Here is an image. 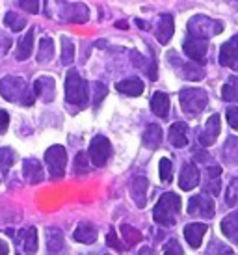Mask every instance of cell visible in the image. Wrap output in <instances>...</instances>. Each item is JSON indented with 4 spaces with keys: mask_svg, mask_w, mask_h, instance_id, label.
Masks as SVG:
<instances>
[{
    "mask_svg": "<svg viewBox=\"0 0 238 255\" xmlns=\"http://www.w3.org/2000/svg\"><path fill=\"white\" fill-rule=\"evenodd\" d=\"M4 24H6L7 28L13 30V32H21V30L26 26V21L22 19L21 15L15 13V11H9V13H6V17H4Z\"/></svg>",
    "mask_w": 238,
    "mask_h": 255,
    "instance_id": "obj_33",
    "label": "cell"
},
{
    "mask_svg": "<svg viewBox=\"0 0 238 255\" xmlns=\"http://www.w3.org/2000/svg\"><path fill=\"white\" fill-rule=\"evenodd\" d=\"M90 158L97 168H103L112 155V143L106 136H95L90 143Z\"/></svg>",
    "mask_w": 238,
    "mask_h": 255,
    "instance_id": "obj_8",
    "label": "cell"
},
{
    "mask_svg": "<svg viewBox=\"0 0 238 255\" xmlns=\"http://www.w3.org/2000/svg\"><path fill=\"white\" fill-rule=\"evenodd\" d=\"M88 171V156H86V153H78L77 158H75V173L77 175H80V173H86Z\"/></svg>",
    "mask_w": 238,
    "mask_h": 255,
    "instance_id": "obj_39",
    "label": "cell"
},
{
    "mask_svg": "<svg viewBox=\"0 0 238 255\" xmlns=\"http://www.w3.org/2000/svg\"><path fill=\"white\" fill-rule=\"evenodd\" d=\"M181 198L173 194V192H166L160 199H158V203L154 205V211H153V218L156 224H160V226H173L179 218V213H181Z\"/></svg>",
    "mask_w": 238,
    "mask_h": 255,
    "instance_id": "obj_2",
    "label": "cell"
},
{
    "mask_svg": "<svg viewBox=\"0 0 238 255\" xmlns=\"http://www.w3.org/2000/svg\"><path fill=\"white\" fill-rule=\"evenodd\" d=\"M205 233H207V226L205 224H188L184 227V237L192 248H199L201 241H203Z\"/></svg>",
    "mask_w": 238,
    "mask_h": 255,
    "instance_id": "obj_20",
    "label": "cell"
},
{
    "mask_svg": "<svg viewBox=\"0 0 238 255\" xmlns=\"http://www.w3.org/2000/svg\"><path fill=\"white\" fill-rule=\"evenodd\" d=\"M22 175L32 184L43 181V166L37 158H24L22 160Z\"/></svg>",
    "mask_w": 238,
    "mask_h": 255,
    "instance_id": "obj_15",
    "label": "cell"
},
{
    "mask_svg": "<svg viewBox=\"0 0 238 255\" xmlns=\"http://www.w3.org/2000/svg\"><path fill=\"white\" fill-rule=\"evenodd\" d=\"M93 90H95V107H97L101 101L106 97V93H108V90H106L105 84H101V82H97V84L93 86Z\"/></svg>",
    "mask_w": 238,
    "mask_h": 255,
    "instance_id": "obj_44",
    "label": "cell"
},
{
    "mask_svg": "<svg viewBox=\"0 0 238 255\" xmlns=\"http://www.w3.org/2000/svg\"><path fill=\"white\" fill-rule=\"evenodd\" d=\"M45 162L49 166L50 177L62 179L65 175V166H67V151L63 145H52L45 153Z\"/></svg>",
    "mask_w": 238,
    "mask_h": 255,
    "instance_id": "obj_7",
    "label": "cell"
},
{
    "mask_svg": "<svg viewBox=\"0 0 238 255\" xmlns=\"http://www.w3.org/2000/svg\"><path fill=\"white\" fill-rule=\"evenodd\" d=\"M21 244L28 255H34L37 252V229L35 227H28L21 231Z\"/></svg>",
    "mask_w": 238,
    "mask_h": 255,
    "instance_id": "obj_27",
    "label": "cell"
},
{
    "mask_svg": "<svg viewBox=\"0 0 238 255\" xmlns=\"http://www.w3.org/2000/svg\"><path fill=\"white\" fill-rule=\"evenodd\" d=\"M136 22H138V26H140V28H143V30H149V24H147V22L140 21V19H138V21H136Z\"/></svg>",
    "mask_w": 238,
    "mask_h": 255,
    "instance_id": "obj_51",
    "label": "cell"
},
{
    "mask_svg": "<svg viewBox=\"0 0 238 255\" xmlns=\"http://www.w3.org/2000/svg\"><path fill=\"white\" fill-rule=\"evenodd\" d=\"M13 164H15L13 149L0 147V168H2V171H4V173H7V171H9V168H11Z\"/></svg>",
    "mask_w": 238,
    "mask_h": 255,
    "instance_id": "obj_35",
    "label": "cell"
},
{
    "mask_svg": "<svg viewBox=\"0 0 238 255\" xmlns=\"http://www.w3.org/2000/svg\"><path fill=\"white\" fill-rule=\"evenodd\" d=\"M225 201H227V205L229 207L238 205V175L233 179L231 184H229V190H227V198H225Z\"/></svg>",
    "mask_w": 238,
    "mask_h": 255,
    "instance_id": "obj_38",
    "label": "cell"
},
{
    "mask_svg": "<svg viewBox=\"0 0 238 255\" xmlns=\"http://www.w3.org/2000/svg\"><path fill=\"white\" fill-rule=\"evenodd\" d=\"M141 142L147 149H156L162 143V127L156 123H151L141 136Z\"/></svg>",
    "mask_w": 238,
    "mask_h": 255,
    "instance_id": "obj_25",
    "label": "cell"
},
{
    "mask_svg": "<svg viewBox=\"0 0 238 255\" xmlns=\"http://www.w3.org/2000/svg\"><path fill=\"white\" fill-rule=\"evenodd\" d=\"M222 97L229 103H238V77H231L222 88Z\"/></svg>",
    "mask_w": 238,
    "mask_h": 255,
    "instance_id": "obj_31",
    "label": "cell"
},
{
    "mask_svg": "<svg viewBox=\"0 0 238 255\" xmlns=\"http://www.w3.org/2000/svg\"><path fill=\"white\" fill-rule=\"evenodd\" d=\"M207 255H237L229 246H225L224 242L220 241H212L210 246L207 248Z\"/></svg>",
    "mask_w": 238,
    "mask_h": 255,
    "instance_id": "obj_37",
    "label": "cell"
},
{
    "mask_svg": "<svg viewBox=\"0 0 238 255\" xmlns=\"http://www.w3.org/2000/svg\"><path fill=\"white\" fill-rule=\"evenodd\" d=\"M184 52L186 56L192 58L194 62H199V64H205L207 60V50H209V41L207 39H199V37L188 36L184 39Z\"/></svg>",
    "mask_w": 238,
    "mask_h": 255,
    "instance_id": "obj_9",
    "label": "cell"
},
{
    "mask_svg": "<svg viewBox=\"0 0 238 255\" xmlns=\"http://www.w3.org/2000/svg\"><path fill=\"white\" fill-rule=\"evenodd\" d=\"M63 242H65V239H63V233L60 229H56V227L47 229V246L50 252H60L63 248Z\"/></svg>",
    "mask_w": 238,
    "mask_h": 255,
    "instance_id": "obj_29",
    "label": "cell"
},
{
    "mask_svg": "<svg viewBox=\"0 0 238 255\" xmlns=\"http://www.w3.org/2000/svg\"><path fill=\"white\" fill-rule=\"evenodd\" d=\"M88 97H90L88 82L75 69H71L65 77V101L75 107H86Z\"/></svg>",
    "mask_w": 238,
    "mask_h": 255,
    "instance_id": "obj_3",
    "label": "cell"
},
{
    "mask_svg": "<svg viewBox=\"0 0 238 255\" xmlns=\"http://www.w3.org/2000/svg\"><path fill=\"white\" fill-rule=\"evenodd\" d=\"M173 30H175V24H173V17L169 13L160 15V21H158V28H156V37L162 45H168L171 36H173Z\"/></svg>",
    "mask_w": 238,
    "mask_h": 255,
    "instance_id": "obj_19",
    "label": "cell"
},
{
    "mask_svg": "<svg viewBox=\"0 0 238 255\" xmlns=\"http://www.w3.org/2000/svg\"><path fill=\"white\" fill-rule=\"evenodd\" d=\"M19 6L26 9L28 13H37L39 11V0H19Z\"/></svg>",
    "mask_w": 238,
    "mask_h": 255,
    "instance_id": "obj_41",
    "label": "cell"
},
{
    "mask_svg": "<svg viewBox=\"0 0 238 255\" xmlns=\"http://www.w3.org/2000/svg\"><path fill=\"white\" fill-rule=\"evenodd\" d=\"M220 64L231 69H238V34L225 41L220 49Z\"/></svg>",
    "mask_w": 238,
    "mask_h": 255,
    "instance_id": "obj_12",
    "label": "cell"
},
{
    "mask_svg": "<svg viewBox=\"0 0 238 255\" xmlns=\"http://www.w3.org/2000/svg\"><path fill=\"white\" fill-rule=\"evenodd\" d=\"M73 60H75V45H73L71 39L62 37V64L71 65Z\"/></svg>",
    "mask_w": 238,
    "mask_h": 255,
    "instance_id": "obj_34",
    "label": "cell"
},
{
    "mask_svg": "<svg viewBox=\"0 0 238 255\" xmlns=\"http://www.w3.org/2000/svg\"><path fill=\"white\" fill-rule=\"evenodd\" d=\"M121 233H123V241H125V250L132 248L134 244H138L141 241V233L132 226H123L121 227Z\"/></svg>",
    "mask_w": 238,
    "mask_h": 255,
    "instance_id": "obj_32",
    "label": "cell"
},
{
    "mask_svg": "<svg viewBox=\"0 0 238 255\" xmlns=\"http://www.w3.org/2000/svg\"><path fill=\"white\" fill-rule=\"evenodd\" d=\"M222 233L229 239L231 242L238 244V211L231 213L222 220Z\"/></svg>",
    "mask_w": 238,
    "mask_h": 255,
    "instance_id": "obj_24",
    "label": "cell"
},
{
    "mask_svg": "<svg viewBox=\"0 0 238 255\" xmlns=\"http://www.w3.org/2000/svg\"><path fill=\"white\" fill-rule=\"evenodd\" d=\"M34 34L35 30L30 28L26 32V36H22L19 39V45H17V60L19 62H24V60H28L32 56V50H34Z\"/></svg>",
    "mask_w": 238,
    "mask_h": 255,
    "instance_id": "obj_22",
    "label": "cell"
},
{
    "mask_svg": "<svg viewBox=\"0 0 238 255\" xmlns=\"http://www.w3.org/2000/svg\"><path fill=\"white\" fill-rule=\"evenodd\" d=\"M164 255H184V254H182L181 244H179L175 239H171V241L164 246Z\"/></svg>",
    "mask_w": 238,
    "mask_h": 255,
    "instance_id": "obj_40",
    "label": "cell"
},
{
    "mask_svg": "<svg viewBox=\"0 0 238 255\" xmlns=\"http://www.w3.org/2000/svg\"><path fill=\"white\" fill-rule=\"evenodd\" d=\"M224 32V24L220 21H214L207 15H196L188 21V36L199 37V39H207L212 36H218Z\"/></svg>",
    "mask_w": 238,
    "mask_h": 255,
    "instance_id": "obj_5",
    "label": "cell"
},
{
    "mask_svg": "<svg viewBox=\"0 0 238 255\" xmlns=\"http://www.w3.org/2000/svg\"><path fill=\"white\" fill-rule=\"evenodd\" d=\"M220 188H222V184H220L218 179H210L209 183L205 184V190L209 192L210 196H218V194H220Z\"/></svg>",
    "mask_w": 238,
    "mask_h": 255,
    "instance_id": "obj_45",
    "label": "cell"
},
{
    "mask_svg": "<svg viewBox=\"0 0 238 255\" xmlns=\"http://www.w3.org/2000/svg\"><path fill=\"white\" fill-rule=\"evenodd\" d=\"M58 6H60V9H58L60 19L65 22L82 24V22H88V19H90V9L82 2H63V0H58Z\"/></svg>",
    "mask_w": 238,
    "mask_h": 255,
    "instance_id": "obj_6",
    "label": "cell"
},
{
    "mask_svg": "<svg viewBox=\"0 0 238 255\" xmlns=\"http://www.w3.org/2000/svg\"><path fill=\"white\" fill-rule=\"evenodd\" d=\"M106 244H108L110 248H114V250H119V252H123V250H125V246H123V244H119L118 235H116V231H114V229L106 235Z\"/></svg>",
    "mask_w": 238,
    "mask_h": 255,
    "instance_id": "obj_42",
    "label": "cell"
},
{
    "mask_svg": "<svg viewBox=\"0 0 238 255\" xmlns=\"http://www.w3.org/2000/svg\"><path fill=\"white\" fill-rule=\"evenodd\" d=\"M7 252H9V246H7L6 242L0 241V255H7Z\"/></svg>",
    "mask_w": 238,
    "mask_h": 255,
    "instance_id": "obj_48",
    "label": "cell"
},
{
    "mask_svg": "<svg viewBox=\"0 0 238 255\" xmlns=\"http://www.w3.org/2000/svg\"><path fill=\"white\" fill-rule=\"evenodd\" d=\"M97 227L90 224V222H82L80 226L77 227V231L73 233L75 237V241L77 242H82V244H93V242L97 241Z\"/></svg>",
    "mask_w": 238,
    "mask_h": 255,
    "instance_id": "obj_21",
    "label": "cell"
},
{
    "mask_svg": "<svg viewBox=\"0 0 238 255\" xmlns=\"http://www.w3.org/2000/svg\"><path fill=\"white\" fill-rule=\"evenodd\" d=\"M0 93L9 103H22V105H34V93H30L28 86L21 77H4L0 80Z\"/></svg>",
    "mask_w": 238,
    "mask_h": 255,
    "instance_id": "obj_1",
    "label": "cell"
},
{
    "mask_svg": "<svg viewBox=\"0 0 238 255\" xmlns=\"http://www.w3.org/2000/svg\"><path fill=\"white\" fill-rule=\"evenodd\" d=\"M179 101H181L182 112L190 118H196L197 114H201L207 108L209 95L205 90H199V88H186L179 93Z\"/></svg>",
    "mask_w": 238,
    "mask_h": 255,
    "instance_id": "obj_4",
    "label": "cell"
},
{
    "mask_svg": "<svg viewBox=\"0 0 238 255\" xmlns=\"http://www.w3.org/2000/svg\"><path fill=\"white\" fill-rule=\"evenodd\" d=\"M54 78L50 77H39L35 78L34 82V92L35 95L39 97V99H43L45 103H50V101L54 99Z\"/></svg>",
    "mask_w": 238,
    "mask_h": 255,
    "instance_id": "obj_16",
    "label": "cell"
},
{
    "mask_svg": "<svg viewBox=\"0 0 238 255\" xmlns=\"http://www.w3.org/2000/svg\"><path fill=\"white\" fill-rule=\"evenodd\" d=\"M168 58H169V62H173V65L177 67V71H179V75H181L182 78H186V80H201V78L205 77V71L199 65L184 64V62H181L173 52H171Z\"/></svg>",
    "mask_w": 238,
    "mask_h": 255,
    "instance_id": "obj_13",
    "label": "cell"
},
{
    "mask_svg": "<svg viewBox=\"0 0 238 255\" xmlns=\"http://www.w3.org/2000/svg\"><path fill=\"white\" fill-rule=\"evenodd\" d=\"M151 110L158 118H166L169 114V97L164 92H156L151 97Z\"/></svg>",
    "mask_w": 238,
    "mask_h": 255,
    "instance_id": "obj_26",
    "label": "cell"
},
{
    "mask_svg": "<svg viewBox=\"0 0 238 255\" xmlns=\"http://www.w3.org/2000/svg\"><path fill=\"white\" fill-rule=\"evenodd\" d=\"M199 183V170L196 168V164H184L181 170V177H179V186L182 190H194Z\"/></svg>",
    "mask_w": 238,
    "mask_h": 255,
    "instance_id": "obj_14",
    "label": "cell"
},
{
    "mask_svg": "<svg viewBox=\"0 0 238 255\" xmlns=\"http://www.w3.org/2000/svg\"><path fill=\"white\" fill-rule=\"evenodd\" d=\"M116 90L119 93H125V95H130V97H138L143 93V82L140 78H125L116 84Z\"/></svg>",
    "mask_w": 238,
    "mask_h": 255,
    "instance_id": "obj_23",
    "label": "cell"
},
{
    "mask_svg": "<svg viewBox=\"0 0 238 255\" xmlns=\"http://www.w3.org/2000/svg\"><path fill=\"white\" fill-rule=\"evenodd\" d=\"M196 160H201V162H205V160H209V155H207L205 151H201V153H197V155H196Z\"/></svg>",
    "mask_w": 238,
    "mask_h": 255,
    "instance_id": "obj_50",
    "label": "cell"
},
{
    "mask_svg": "<svg viewBox=\"0 0 238 255\" xmlns=\"http://www.w3.org/2000/svg\"><path fill=\"white\" fill-rule=\"evenodd\" d=\"M147 188L149 183L145 177H136L130 184V196H132L136 207H140V209H143L147 203Z\"/></svg>",
    "mask_w": 238,
    "mask_h": 255,
    "instance_id": "obj_17",
    "label": "cell"
},
{
    "mask_svg": "<svg viewBox=\"0 0 238 255\" xmlns=\"http://www.w3.org/2000/svg\"><path fill=\"white\" fill-rule=\"evenodd\" d=\"M54 56V41L50 37H43L39 41V50H37V62L39 64H47Z\"/></svg>",
    "mask_w": 238,
    "mask_h": 255,
    "instance_id": "obj_28",
    "label": "cell"
},
{
    "mask_svg": "<svg viewBox=\"0 0 238 255\" xmlns=\"http://www.w3.org/2000/svg\"><path fill=\"white\" fill-rule=\"evenodd\" d=\"M158 168H160V181L162 183H169L171 179H173V164L169 158H160V164H158Z\"/></svg>",
    "mask_w": 238,
    "mask_h": 255,
    "instance_id": "obj_36",
    "label": "cell"
},
{
    "mask_svg": "<svg viewBox=\"0 0 238 255\" xmlns=\"http://www.w3.org/2000/svg\"><path fill=\"white\" fill-rule=\"evenodd\" d=\"M227 121H229V125H231L235 130H238V108L237 107L227 108Z\"/></svg>",
    "mask_w": 238,
    "mask_h": 255,
    "instance_id": "obj_43",
    "label": "cell"
},
{
    "mask_svg": "<svg viewBox=\"0 0 238 255\" xmlns=\"http://www.w3.org/2000/svg\"><path fill=\"white\" fill-rule=\"evenodd\" d=\"M209 177L210 179H218L220 175H222V168L220 166H209Z\"/></svg>",
    "mask_w": 238,
    "mask_h": 255,
    "instance_id": "obj_47",
    "label": "cell"
},
{
    "mask_svg": "<svg viewBox=\"0 0 238 255\" xmlns=\"http://www.w3.org/2000/svg\"><path fill=\"white\" fill-rule=\"evenodd\" d=\"M118 28H128V24H126L125 21H119L118 22Z\"/></svg>",
    "mask_w": 238,
    "mask_h": 255,
    "instance_id": "obj_52",
    "label": "cell"
},
{
    "mask_svg": "<svg viewBox=\"0 0 238 255\" xmlns=\"http://www.w3.org/2000/svg\"><path fill=\"white\" fill-rule=\"evenodd\" d=\"M220 130H222V123H220V116L218 114H212L207 123H205V128L203 130H199V134H197V140L201 145L205 147H209L212 143L216 142L218 134H220Z\"/></svg>",
    "mask_w": 238,
    "mask_h": 255,
    "instance_id": "obj_11",
    "label": "cell"
},
{
    "mask_svg": "<svg viewBox=\"0 0 238 255\" xmlns=\"http://www.w3.org/2000/svg\"><path fill=\"white\" fill-rule=\"evenodd\" d=\"M224 160L227 164H238V138L231 136L224 145Z\"/></svg>",
    "mask_w": 238,
    "mask_h": 255,
    "instance_id": "obj_30",
    "label": "cell"
},
{
    "mask_svg": "<svg viewBox=\"0 0 238 255\" xmlns=\"http://www.w3.org/2000/svg\"><path fill=\"white\" fill-rule=\"evenodd\" d=\"M136 255H154V254H153V250H151V248H147V246H143V248H141Z\"/></svg>",
    "mask_w": 238,
    "mask_h": 255,
    "instance_id": "obj_49",
    "label": "cell"
},
{
    "mask_svg": "<svg viewBox=\"0 0 238 255\" xmlns=\"http://www.w3.org/2000/svg\"><path fill=\"white\" fill-rule=\"evenodd\" d=\"M7 125H9V116H7V112L0 110V134H4V132H6Z\"/></svg>",
    "mask_w": 238,
    "mask_h": 255,
    "instance_id": "obj_46",
    "label": "cell"
},
{
    "mask_svg": "<svg viewBox=\"0 0 238 255\" xmlns=\"http://www.w3.org/2000/svg\"><path fill=\"white\" fill-rule=\"evenodd\" d=\"M188 214L201 216V218H212L214 216V201L209 196H194L188 201Z\"/></svg>",
    "mask_w": 238,
    "mask_h": 255,
    "instance_id": "obj_10",
    "label": "cell"
},
{
    "mask_svg": "<svg viewBox=\"0 0 238 255\" xmlns=\"http://www.w3.org/2000/svg\"><path fill=\"white\" fill-rule=\"evenodd\" d=\"M169 143L175 147H184L188 145V125L177 121L169 127Z\"/></svg>",
    "mask_w": 238,
    "mask_h": 255,
    "instance_id": "obj_18",
    "label": "cell"
}]
</instances>
